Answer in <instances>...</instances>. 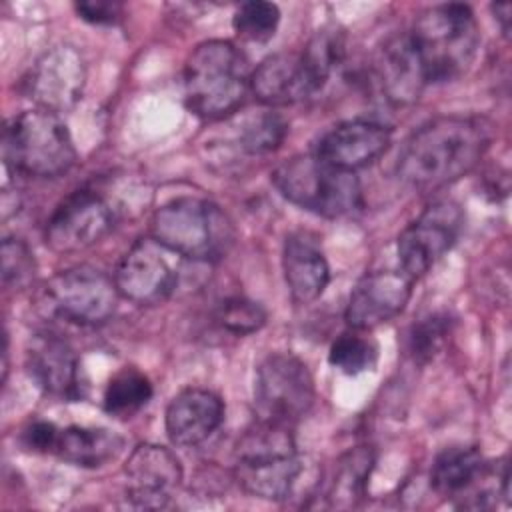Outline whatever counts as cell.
Returning <instances> with one entry per match:
<instances>
[{"label":"cell","instance_id":"1","mask_svg":"<svg viewBox=\"0 0 512 512\" xmlns=\"http://www.w3.org/2000/svg\"><path fill=\"white\" fill-rule=\"evenodd\" d=\"M492 138L494 124L484 116H438L406 138L398 152L396 174L416 190L444 188L480 164Z\"/></svg>","mask_w":512,"mask_h":512},{"label":"cell","instance_id":"2","mask_svg":"<svg viewBox=\"0 0 512 512\" xmlns=\"http://www.w3.org/2000/svg\"><path fill=\"white\" fill-rule=\"evenodd\" d=\"M406 36L426 86L460 78L472 66L480 46L472 8L456 2L426 8Z\"/></svg>","mask_w":512,"mask_h":512},{"label":"cell","instance_id":"3","mask_svg":"<svg viewBox=\"0 0 512 512\" xmlns=\"http://www.w3.org/2000/svg\"><path fill=\"white\" fill-rule=\"evenodd\" d=\"M250 74L246 56L230 40L198 44L182 72L186 108L204 120L236 112L250 90Z\"/></svg>","mask_w":512,"mask_h":512},{"label":"cell","instance_id":"4","mask_svg":"<svg viewBox=\"0 0 512 512\" xmlns=\"http://www.w3.org/2000/svg\"><path fill=\"white\" fill-rule=\"evenodd\" d=\"M234 480L264 500H284L302 474V458L290 426L256 420L234 446Z\"/></svg>","mask_w":512,"mask_h":512},{"label":"cell","instance_id":"5","mask_svg":"<svg viewBox=\"0 0 512 512\" xmlns=\"http://www.w3.org/2000/svg\"><path fill=\"white\" fill-rule=\"evenodd\" d=\"M152 240L188 260L212 262L224 256L234 240L228 216L210 200L180 196L152 214Z\"/></svg>","mask_w":512,"mask_h":512},{"label":"cell","instance_id":"6","mask_svg":"<svg viewBox=\"0 0 512 512\" xmlns=\"http://www.w3.org/2000/svg\"><path fill=\"white\" fill-rule=\"evenodd\" d=\"M270 180L288 202L322 218H342L362 206L358 176L330 166L314 152L284 160L272 170Z\"/></svg>","mask_w":512,"mask_h":512},{"label":"cell","instance_id":"7","mask_svg":"<svg viewBox=\"0 0 512 512\" xmlns=\"http://www.w3.org/2000/svg\"><path fill=\"white\" fill-rule=\"evenodd\" d=\"M2 142L6 166L24 176H62L78 158L66 122L60 114L42 108L10 118Z\"/></svg>","mask_w":512,"mask_h":512},{"label":"cell","instance_id":"8","mask_svg":"<svg viewBox=\"0 0 512 512\" xmlns=\"http://www.w3.org/2000/svg\"><path fill=\"white\" fill-rule=\"evenodd\" d=\"M316 398L308 366L290 352L268 354L254 374V410L258 420L294 426Z\"/></svg>","mask_w":512,"mask_h":512},{"label":"cell","instance_id":"9","mask_svg":"<svg viewBox=\"0 0 512 512\" xmlns=\"http://www.w3.org/2000/svg\"><path fill=\"white\" fill-rule=\"evenodd\" d=\"M114 278L92 266H74L54 274L42 288L44 308L78 326L104 324L116 310Z\"/></svg>","mask_w":512,"mask_h":512},{"label":"cell","instance_id":"10","mask_svg":"<svg viewBox=\"0 0 512 512\" xmlns=\"http://www.w3.org/2000/svg\"><path fill=\"white\" fill-rule=\"evenodd\" d=\"M464 210L454 200H434L398 236L396 252L402 272L412 280L424 276L458 240Z\"/></svg>","mask_w":512,"mask_h":512},{"label":"cell","instance_id":"11","mask_svg":"<svg viewBox=\"0 0 512 512\" xmlns=\"http://www.w3.org/2000/svg\"><path fill=\"white\" fill-rule=\"evenodd\" d=\"M112 206L92 190H76L64 198L46 222V246L58 254H72L100 242L112 228Z\"/></svg>","mask_w":512,"mask_h":512},{"label":"cell","instance_id":"12","mask_svg":"<svg viewBox=\"0 0 512 512\" xmlns=\"http://www.w3.org/2000/svg\"><path fill=\"white\" fill-rule=\"evenodd\" d=\"M84 84L82 54L72 44H56L36 58L24 80V90L36 108L60 114L82 98Z\"/></svg>","mask_w":512,"mask_h":512},{"label":"cell","instance_id":"13","mask_svg":"<svg viewBox=\"0 0 512 512\" xmlns=\"http://www.w3.org/2000/svg\"><path fill=\"white\" fill-rule=\"evenodd\" d=\"M112 278L118 294L138 306L164 302L174 292L178 280L152 238L136 240L118 260Z\"/></svg>","mask_w":512,"mask_h":512},{"label":"cell","instance_id":"14","mask_svg":"<svg viewBox=\"0 0 512 512\" xmlns=\"http://www.w3.org/2000/svg\"><path fill=\"white\" fill-rule=\"evenodd\" d=\"M412 278L402 270L364 274L352 288L344 320L352 330H372L398 316L412 296Z\"/></svg>","mask_w":512,"mask_h":512},{"label":"cell","instance_id":"15","mask_svg":"<svg viewBox=\"0 0 512 512\" xmlns=\"http://www.w3.org/2000/svg\"><path fill=\"white\" fill-rule=\"evenodd\" d=\"M126 496L138 508H164L182 480L176 454L160 444H138L126 458Z\"/></svg>","mask_w":512,"mask_h":512},{"label":"cell","instance_id":"16","mask_svg":"<svg viewBox=\"0 0 512 512\" xmlns=\"http://www.w3.org/2000/svg\"><path fill=\"white\" fill-rule=\"evenodd\" d=\"M324 88L306 56L300 52H276L264 58L250 74L252 94L266 106L302 102Z\"/></svg>","mask_w":512,"mask_h":512},{"label":"cell","instance_id":"17","mask_svg":"<svg viewBox=\"0 0 512 512\" xmlns=\"http://www.w3.org/2000/svg\"><path fill=\"white\" fill-rule=\"evenodd\" d=\"M392 142V130L374 120H346L320 136L314 154L340 170L356 172L380 158Z\"/></svg>","mask_w":512,"mask_h":512},{"label":"cell","instance_id":"18","mask_svg":"<svg viewBox=\"0 0 512 512\" xmlns=\"http://www.w3.org/2000/svg\"><path fill=\"white\" fill-rule=\"evenodd\" d=\"M30 378L50 396L76 400L80 390V362L74 348L56 334L42 332L32 336L26 350Z\"/></svg>","mask_w":512,"mask_h":512},{"label":"cell","instance_id":"19","mask_svg":"<svg viewBox=\"0 0 512 512\" xmlns=\"http://www.w3.org/2000/svg\"><path fill=\"white\" fill-rule=\"evenodd\" d=\"M224 402L206 388L178 392L164 414V428L174 446L196 448L206 442L224 422Z\"/></svg>","mask_w":512,"mask_h":512},{"label":"cell","instance_id":"20","mask_svg":"<svg viewBox=\"0 0 512 512\" xmlns=\"http://www.w3.org/2000/svg\"><path fill=\"white\" fill-rule=\"evenodd\" d=\"M282 270L290 296L296 304H310L322 296L330 282V268L318 238L298 230L286 236Z\"/></svg>","mask_w":512,"mask_h":512},{"label":"cell","instance_id":"21","mask_svg":"<svg viewBox=\"0 0 512 512\" xmlns=\"http://www.w3.org/2000/svg\"><path fill=\"white\" fill-rule=\"evenodd\" d=\"M374 78L384 98L394 104H410L426 88L406 34L388 38L374 58Z\"/></svg>","mask_w":512,"mask_h":512},{"label":"cell","instance_id":"22","mask_svg":"<svg viewBox=\"0 0 512 512\" xmlns=\"http://www.w3.org/2000/svg\"><path fill=\"white\" fill-rule=\"evenodd\" d=\"M124 448V438L102 426H66L58 430L52 454L68 464L100 468L114 460Z\"/></svg>","mask_w":512,"mask_h":512},{"label":"cell","instance_id":"23","mask_svg":"<svg viewBox=\"0 0 512 512\" xmlns=\"http://www.w3.org/2000/svg\"><path fill=\"white\" fill-rule=\"evenodd\" d=\"M376 456L370 446H356L342 454L334 466L326 502L330 508H356L368 488L370 472L374 468Z\"/></svg>","mask_w":512,"mask_h":512},{"label":"cell","instance_id":"24","mask_svg":"<svg viewBox=\"0 0 512 512\" xmlns=\"http://www.w3.org/2000/svg\"><path fill=\"white\" fill-rule=\"evenodd\" d=\"M152 398V384L138 368H122L104 388L102 406L114 418H130Z\"/></svg>","mask_w":512,"mask_h":512},{"label":"cell","instance_id":"25","mask_svg":"<svg viewBox=\"0 0 512 512\" xmlns=\"http://www.w3.org/2000/svg\"><path fill=\"white\" fill-rule=\"evenodd\" d=\"M454 320L446 312H434L416 320L404 338V350L416 364H426L446 344Z\"/></svg>","mask_w":512,"mask_h":512},{"label":"cell","instance_id":"26","mask_svg":"<svg viewBox=\"0 0 512 512\" xmlns=\"http://www.w3.org/2000/svg\"><path fill=\"white\" fill-rule=\"evenodd\" d=\"M376 360H378L376 342L368 336H362L360 330L340 334L332 342L328 352V362L336 370L348 376H356L366 370H372L376 366Z\"/></svg>","mask_w":512,"mask_h":512},{"label":"cell","instance_id":"27","mask_svg":"<svg viewBox=\"0 0 512 512\" xmlns=\"http://www.w3.org/2000/svg\"><path fill=\"white\" fill-rule=\"evenodd\" d=\"M280 24V8L272 2L252 0L236 8L232 26L236 34L248 42H268Z\"/></svg>","mask_w":512,"mask_h":512},{"label":"cell","instance_id":"28","mask_svg":"<svg viewBox=\"0 0 512 512\" xmlns=\"http://www.w3.org/2000/svg\"><path fill=\"white\" fill-rule=\"evenodd\" d=\"M286 134L288 122L278 112H262L242 126L240 146L248 154H270L280 148Z\"/></svg>","mask_w":512,"mask_h":512},{"label":"cell","instance_id":"29","mask_svg":"<svg viewBox=\"0 0 512 512\" xmlns=\"http://www.w3.org/2000/svg\"><path fill=\"white\" fill-rule=\"evenodd\" d=\"M216 320L224 330L238 336H246L260 330L266 324V310L250 298L232 296L218 306Z\"/></svg>","mask_w":512,"mask_h":512},{"label":"cell","instance_id":"30","mask_svg":"<svg viewBox=\"0 0 512 512\" xmlns=\"http://www.w3.org/2000/svg\"><path fill=\"white\" fill-rule=\"evenodd\" d=\"M2 282L6 288H24L36 274V260L22 238L2 240Z\"/></svg>","mask_w":512,"mask_h":512},{"label":"cell","instance_id":"31","mask_svg":"<svg viewBox=\"0 0 512 512\" xmlns=\"http://www.w3.org/2000/svg\"><path fill=\"white\" fill-rule=\"evenodd\" d=\"M74 8L78 18L90 24H100V26L116 24L122 16V4L110 2V0H86V2H78Z\"/></svg>","mask_w":512,"mask_h":512},{"label":"cell","instance_id":"32","mask_svg":"<svg viewBox=\"0 0 512 512\" xmlns=\"http://www.w3.org/2000/svg\"><path fill=\"white\" fill-rule=\"evenodd\" d=\"M58 426L54 422L46 420H34L22 430V444L32 450V452H42V454H52L56 436H58Z\"/></svg>","mask_w":512,"mask_h":512},{"label":"cell","instance_id":"33","mask_svg":"<svg viewBox=\"0 0 512 512\" xmlns=\"http://www.w3.org/2000/svg\"><path fill=\"white\" fill-rule=\"evenodd\" d=\"M492 12H494V18L498 20L500 24V30L504 36L510 34V12H512V6L508 2H500V4H492L490 6Z\"/></svg>","mask_w":512,"mask_h":512}]
</instances>
